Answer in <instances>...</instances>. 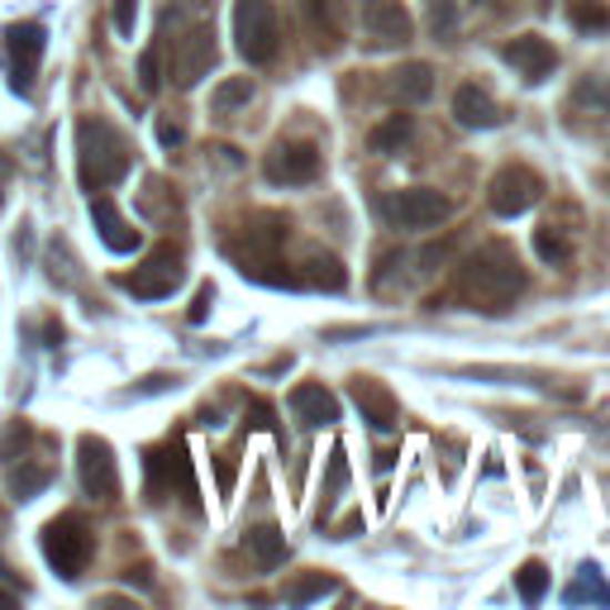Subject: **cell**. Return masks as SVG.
<instances>
[{
	"label": "cell",
	"mask_w": 610,
	"mask_h": 610,
	"mask_svg": "<svg viewBox=\"0 0 610 610\" xmlns=\"http://www.w3.org/2000/svg\"><path fill=\"white\" fill-rule=\"evenodd\" d=\"M211 301H215V292H211V286H201V292H196V305H191V325H201L205 311H211Z\"/></svg>",
	"instance_id": "d590c367"
},
{
	"label": "cell",
	"mask_w": 610,
	"mask_h": 610,
	"mask_svg": "<svg viewBox=\"0 0 610 610\" xmlns=\"http://www.w3.org/2000/svg\"><path fill=\"white\" fill-rule=\"evenodd\" d=\"M91 220H95V234H101V244H105L110 253H139L143 234L115 211V201L95 196V201H91Z\"/></svg>",
	"instance_id": "d6986e66"
},
{
	"label": "cell",
	"mask_w": 610,
	"mask_h": 610,
	"mask_svg": "<svg viewBox=\"0 0 610 610\" xmlns=\"http://www.w3.org/2000/svg\"><path fill=\"white\" fill-rule=\"evenodd\" d=\"M387 91L396 95L400 105H420V101L435 95V68H429V62H400V68L392 72Z\"/></svg>",
	"instance_id": "7402d4cb"
},
{
	"label": "cell",
	"mask_w": 610,
	"mask_h": 610,
	"mask_svg": "<svg viewBox=\"0 0 610 610\" xmlns=\"http://www.w3.org/2000/svg\"><path fill=\"white\" fill-rule=\"evenodd\" d=\"M353 406H358V415L367 425L377 429V435H392L396 420H400V400L392 396L387 382H377V377H353Z\"/></svg>",
	"instance_id": "2e32d148"
},
{
	"label": "cell",
	"mask_w": 610,
	"mask_h": 610,
	"mask_svg": "<svg viewBox=\"0 0 610 610\" xmlns=\"http://www.w3.org/2000/svg\"><path fill=\"white\" fill-rule=\"evenodd\" d=\"M292 415L305 429H329L339 420V396H334L325 382H301L292 392Z\"/></svg>",
	"instance_id": "ac0fdd59"
},
{
	"label": "cell",
	"mask_w": 610,
	"mask_h": 610,
	"mask_svg": "<svg viewBox=\"0 0 610 610\" xmlns=\"http://www.w3.org/2000/svg\"><path fill=\"white\" fill-rule=\"evenodd\" d=\"M516 587H520L525 606H539V601H543V591H549V572H543L539 558H529V563L516 572Z\"/></svg>",
	"instance_id": "1f68e13d"
},
{
	"label": "cell",
	"mask_w": 610,
	"mask_h": 610,
	"mask_svg": "<svg viewBox=\"0 0 610 610\" xmlns=\"http://www.w3.org/2000/svg\"><path fill=\"white\" fill-rule=\"evenodd\" d=\"M501 58L525 77L529 87H539L543 77H549V72L558 68V48H553L549 39H543V34H516V39H510V43L501 48Z\"/></svg>",
	"instance_id": "e0dca14e"
},
{
	"label": "cell",
	"mask_w": 610,
	"mask_h": 610,
	"mask_svg": "<svg viewBox=\"0 0 610 610\" xmlns=\"http://www.w3.org/2000/svg\"><path fill=\"white\" fill-rule=\"evenodd\" d=\"M244 549H248V558H253V568H258V572H277L286 563V535L277 525H253L244 535Z\"/></svg>",
	"instance_id": "603a6c76"
},
{
	"label": "cell",
	"mask_w": 610,
	"mask_h": 610,
	"mask_svg": "<svg viewBox=\"0 0 610 610\" xmlns=\"http://www.w3.org/2000/svg\"><path fill=\"white\" fill-rule=\"evenodd\" d=\"M220 491H224V496L234 491V454H224V458H220Z\"/></svg>",
	"instance_id": "8d00e7d4"
},
{
	"label": "cell",
	"mask_w": 610,
	"mask_h": 610,
	"mask_svg": "<svg viewBox=\"0 0 610 610\" xmlns=\"http://www.w3.org/2000/svg\"><path fill=\"white\" fill-rule=\"evenodd\" d=\"M454 215V201L439 196L435 186H406V191H392L387 201H382V220L392 224V230H439V224Z\"/></svg>",
	"instance_id": "8992f818"
},
{
	"label": "cell",
	"mask_w": 610,
	"mask_h": 610,
	"mask_svg": "<svg viewBox=\"0 0 610 610\" xmlns=\"http://www.w3.org/2000/svg\"><path fill=\"white\" fill-rule=\"evenodd\" d=\"M415 34V20L400 0H363V39L367 48L387 53V48H406Z\"/></svg>",
	"instance_id": "4fadbf2b"
},
{
	"label": "cell",
	"mask_w": 610,
	"mask_h": 610,
	"mask_svg": "<svg viewBox=\"0 0 610 610\" xmlns=\"http://www.w3.org/2000/svg\"><path fill=\"white\" fill-rule=\"evenodd\" d=\"M296 282H301V286H315V292H344V286H348V272H344V263L334 258V253L311 248V253L301 258Z\"/></svg>",
	"instance_id": "44dd1931"
},
{
	"label": "cell",
	"mask_w": 610,
	"mask_h": 610,
	"mask_svg": "<svg viewBox=\"0 0 610 610\" xmlns=\"http://www.w3.org/2000/svg\"><path fill=\"white\" fill-rule=\"evenodd\" d=\"M182 277H186L182 253H176L172 244H157L149 258H143V267L124 272L120 286H124L130 296H139V301H163V296H172L176 286H182Z\"/></svg>",
	"instance_id": "52a82bcc"
},
{
	"label": "cell",
	"mask_w": 610,
	"mask_h": 610,
	"mask_svg": "<svg viewBox=\"0 0 610 610\" xmlns=\"http://www.w3.org/2000/svg\"><path fill=\"white\" fill-rule=\"evenodd\" d=\"M277 10H272V0H238L234 6V48L244 53V62L253 68H267L272 58H277Z\"/></svg>",
	"instance_id": "5b68a950"
},
{
	"label": "cell",
	"mask_w": 610,
	"mask_h": 610,
	"mask_svg": "<svg viewBox=\"0 0 610 610\" xmlns=\"http://www.w3.org/2000/svg\"><path fill=\"white\" fill-rule=\"evenodd\" d=\"M43 24L24 20V24H10L6 29V53H10V87L29 95V87H34V72L43 62Z\"/></svg>",
	"instance_id": "5bb4252c"
},
{
	"label": "cell",
	"mask_w": 610,
	"mask_h": 610,
	"mask_svg": "<svg viewBox=\"0 0 610 610\" xmlns=\"http://www.w3.org/2000/svg\"><path fill=\"white\" fill-rule=\"evenodd\" d=\"M563 601L568 606H577V601H601V606H610V587L601 582V572L597 568H582V577L563 591Z\"/></svg>",
	"instance_id": "4dcf8cb0"
},
{
	"label": "cell",
	"mask_w": 610,
	"mask_h": 610,
	"mask_svg": "<svg viewBox=\"0 0 610 610\" xmlns=\"http://www.w3.org/2000/svg\"><path fill=\"white\" fill-rule=\"evenodd\" d=\"M301 20L311 29L319 53H339L348 39V6L344 0H301Z\"/></svg>",
	"instance_id": "9a60e30c"
},
{
	"label": "cell",
	"mask_w": 610,
	"mask_h": 610,
	"mask_svg": "<svg viewBox=\"0 0 610 610\" xmlns=\"http://www.w3.org/2000/svg\"><path fill=\"white\" fill-rule=\"evenodd\" d=\"M563 10L577 34H606L610 29V0H563Z\"/></svg>",
	"instance_id": "484cf974"
},
{
	"label": "cell",
	"mask_w": 610,
	"mask_h": 610,
	"mask_svg": "<svg viewBox=\"0 0 610 610\" xmlns=\"http://www.w3.org/2000/svg\"><path fill=\"white\" fill-rule=\"evenodd\" d=\"M130 143H124V134L115 130L110 120L101 115H87L82 124H77V167H82V186L87 191H105L130 176Z\"/></svg>",
	"instance_id": "7a4b0ae2"
},
{
	"label": "cell",
	"mask_w": 610,
	"mask_h": 610,
	"mask_svg": "<svg viewBox=\"0 0 610 610\" xmlns=\"http://www.w3.org/2000/svg\"><path fill=\"white\" fill-rule=\"evenodd\" d=\"M410 134H415V120L410 115H387L373 134H367V149H373V153H400L410 143Z\"/></svg>",
	"instance_id": "83f0119b"
},
{
	"label": "cell",
	"mask_w": 610,
	"mask_h": 610,
	"mask_svg": "<svg viewBox=\"0 0 610 610\" xmlns=\"http://www.w3.org/2000/svg\"><path fill=\"white\" fill-rule=\"evenodd\" d=\"M454 120L462 130H496V124H501V110H496V101L481 87H458L454 91Z\"/></svg>",
	"instance_id": "ffe728a7"
},
{
	"label": "cell",
	"mask_w": 610,
	"mask_h": 610,
	"mask_svg": "<svg viewBox=\"0 0 610 610\" xmlns=\"http://www.w3.org/2000/svg\"><path fill=\"white\" fill-rule=\"evenodd\" d=\"M91 553H95V535H91V525L77 516V510H68V516H58V520H48L43 525V558L58 568V577H82L87 563H91Z\"/></svg>",
	"instance_id": "277c9868"
},
{
	"label": "cell",
	"mask_w": 610,
	"mask_h": 610,
	"mask_svg": "<svg viewBox=\"0 0 610 610\" xmlns=\"http://www.w3.org/2000/svg\"><path fill=\"white\" fill-rule=\"evenodd\" d=\"M539 196H543V176L535 167H525V163H510L487 182V205L501 220H516L525 211H535Z\"/></svg>",
	"instance_id": "ba28073f"
},
{
	"label": "cell",
	"mask_w": 610,
	"mask_h": 610,
	"mask_svg": "<svg viewBox=\"0 0 610 610\" xmlns=\"http://www.w3.org/2000/svg\"><path fill=\"white\" fill-rule=\"evenodd\" d=\"M477 6H496V0H477Z\"/></svg>",
	"instance_id": "f35d334b"
},
{
	"label": "cell",
	"mask_w": 610,
	"mask_h": 610,
	"mask_svg": "<svg viewBox=\"0 0 610 610\" xmlns=\"http://www.w3.org/2000/svg\"><path fill=\"white\" fill-rule=\"evenodd\" d=\"M286 215H253L248 224H244V234L238 238H230V258L244 267V277H258V282H272L267 277V267H277V253H282V244H286Z\"/></svg>",
	"instance_id": "3957f363"
},
{
	"label": "cell",
	"mask_w": 610,
	"mask_h": 610,
	"mask_svg": "<svg viewBox=\"0 0 610 610\" xmlns=\"http://www.w3.org/2000/svg\"><path fill=\"white\" fill-rule=\"evenodd\" d=\"M248 101H253V82H248V77H230V82L215 87L211 110H215V115H234V110L248 105Z\"/></svg>",
	"instance_id": "f546056e"
},
{
	"label": "cell",
	"mask_w": 610,
	"mask_h": 610,
	"mask_svg": "<svg viewBox=\"0 0 610 610\" xmlns=\"http://www.w3.org/2000/svg\"><path fill=\"white\" fill-rule=\"evenodd\" d=\"M157 139H163V149H176V143H182L186 134H182V124H176V120H157Z\"/></svg>",
	"instance_id": "e575fe53"
},
{
	"label": "cell",
	"mask_w": 610,
	"mask_h": 610,
	"mask_svg": "<svg viewBox=\"0 0 610 610\" xmlns=\"http://www.w3.org/2000/svg\"><path fill=\"white\" fill-rule=\"evenodd\" d=\"M215 53H220V48H215V24H211V20L186 24V34L176 39V53H172V72H167V77H172V82L182 87V91H191L205 72L215 68Z\"/></svg>",
	"instance_id": "9c48e42d"
},
{
	"label": "cell",
	"mask_w": 610,
	"mask_h": 610,
	"mask_svg": "<svg viewBox=\"0 0 610 610\" xmlns=\"http://www.w3.org/2000/svg\"><path fill=\"white\" fill-rule=\"evenodd\" d=\"M535 253H539L543 263H553V267L572 263V230H563L558 220H543L539 230H535Z\"/></svg>",
	"instance_id": "d4e9b609"
},
{
	"label": "cell",
	"mask_w": 610,
	"mask_h": 610,
	"mask_svg": "<svg viewBox=\"0 0 610 610\" xmlns=\"http://www.w3.org/2000/svg\"><path fill=\"white\" fill-rule=\"evenodd\" d=\"M186 496V501H196V477H191V458H186V444L182 439H167L149 448V491L153 496Z\"/></svg>",
	"instance_id": "7c38bea8"
},
{
	"label": "cell",
	"mask_w": 610,
	"mask_h": 610,
	"mask_svg": "<svg viewBox=\"0 0 610 610\" xmlns=\"http://www.w3.org/2000/svg\"><path fill=\"white\" fill-rule=\"evenodd\" d=\"M77 472H82V491L91 501H115L120 496V468H115V448L95 435H82L77 444Z\"/></svg>",
	"instance_id": "30bf717a"
},
{
	"label": "cell",
	"mask_w": 610,
	"mask_h": 610,
	"mask_svg": "<svg viewBox=\"0 0 610 610\" xmlns=\"http://www.w3.org/2000/svg\"><path fill=\"white\" fill-rule=\"evenodd\" d=\"M53 481V468L48 462H29V458H20V468L10 462V496L14 501H34V496Z\"/></svg>",
	"instance_id": "4316f807"
},
{
	"label": "cell",
	"mask_w": 610,
	"mask_h": 610,
	"mask_svg": "<svg viewBox=\"0 0 610 610\" xmlns=\"http://www.w3.org/2000/svg\"><path fill=\"white\" fill-rule=\"evenodd\" d=\"M572 115H587L597 124H610V77H582L572 87V101H568Z\"/></svg>",
	"instance_id": "cb8c5ba5"
},
{
	"label": "cell",
	"mask_w": 610,
	"mask_h": 610,
	"mask_svg": "<svg viewBox=\"0 0 610 610\" xmlns=\"http://www.w3.org/2000/svg\"><path fill=\"white\" fill-rule=\"evenodd\" d=\"M134 14H139V0H115V6H110V20H115V29L124 39L134 34Z\"/></svg>",
	"instance_id": "836d02e7"
},
{
	"label": "cell",
	"mask_w": 610,
	"mask_h": 610,
	"mask_svg": "<svg viewBox=\"0 0 610 610\" xmlns=\"http://www.w3.org/2000/svg\"><path fill=\"white\" fill-rule=\"evenodd\" d=\"M163 53H167V24H163V34H157L149 48H143V58H139V82H143V91H157L163 87Z\"/></svg>",
	"instance_id": "f1b7e54d"
},
{
	"label": "cell",
	"mask_w": 610,
	"mask_h": 610,
	"mask_svg": "<svg viewBox=\"0 0 610 610\" xmlns=\"http://www.w3.org/2000/svg\"><path fill=\"white\" fill-rule=\"evenodd\" d=\"M263 176L272 186H305L319 176V149L305 139H282L272 143V153L263 157Z\"/></svg>",
	"instance_id": "8fae6325"
},
{
	"label": "cell",
	"mask_w": 610,
	"mask_h": 610,
	"mask_svg": "<svg viewBox=\"0 0 610 610\" xmlns=\"http://www.w3.org/2000/svg\"><path fill=\"white\" fill-rule=\"evenodd\" d=\"M358 529H363V510H353V516L339 525V539H353V535H358Z\"/></svg>",
	"instance_id": "74e56055"
},
{
	"label": "cell",
	"mask_w": 610,
	"mask_h": 610,
	"mask_svg": "<svg viewBox=\"0 0 610 610\" xmlns=\"http://www.w3.org/2000/svg\"><path fill=\"white\" fill-rule=\"evenodd\" d=\"M329 591H334V577L315 572V577H301L296 587H286V601H292V606H311L315 597H329Z\"/></svg>",
	"instance_id": "d6a6232c"
},
{
	"label": "cell",
	"mask_w": 610,
	"mask_h": 610,
	"mask_svg": "<svg viewBox=\"0 0 610 610\" xmlns=\"http://www.w3.org/2000/svg\"><path fill=\"white\" fill-rule=\"evenodd\" d=\"M525 292V267H520V253L506 244V238H491L481 244L477 253L458 263V282H454V296L468 305V311L481 315H506L510 305L520 301Z\"/></svg>",
	"instance_id": "6da1fadb"
}]
</instances>
